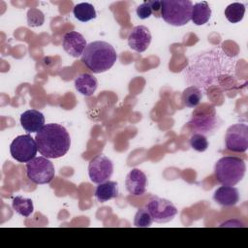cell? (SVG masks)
Returning <instances> with one entry per match:
<instances>
[{"mask_svg": "<svg viewBox=\"0 0 248 248\" xmlns=\"http://www.w3.org/2000/svg\"><path fill=\"white\" fill-rule=\"evenodd\" d=\"M73 14L75 17L81 22H86L96 17V11L94 6L86 2L77 4L73 9Z\"/></svg>", "mask_w": 248, "mask_h": 248, "instance_id": "20", "label": "cell"}, {"mask_svg": "<svg viewBox=\"0 0 248 248\" xmlns=\"http://www.w3.org/2000/svg\"><path fill=\"white\" fill-rule=\"evenodd\" d=\"M86 46V40L77 31L67 32L63 37L62 46L64 50L73 57L81 56Z\"/></svg>", "mask_w": 248, "mask_h": 248, "instance_id": "12", "label": "cell"}, {"mask_svg": "<svg viewBox=\"0 0 248 248\" xmlns=\"http://www.w3.org/2000/svg\"><path fill=\"white\" fill-rule=\"evenodd\" d=\"M213 200L222 206H232L239 202V193L233 186L222 185L214 192Z\"/></svg>", "mask_w": 248, "mask_h": 248, "instance_id": "15", "label": "cell"}, {"mask_svg": "<svg viewBox=\"0 0 248 248\" xmlns=\"http://www.w3.org/2000/svg\"><path fill=\"white\" fill-rule=\"evenodd\" d=\"M45 16L43 12L37 8H31L27 12V23L30 27H38L43 25Z\"/></svg>", "mask_w": 248, "mask_h": 248, "instance_id": "24", "label": "cell"}, {"mask_svg": "<svg viewBox=\"0 0 248 248\" xmlns=\"http://www.w3.org/2000/svg\"><path fill=\"white\" fill-rule=\"evenodd\" d=\"M211 16V9L206 1L198 2L193 5L191 13V20L196 25L205 24Z\"/></svg>", "mask_w": 248, "mask_h": 248, "instance_id": "18", "label": "cell"}, {"mask_svg": "<svg viewBox=\"0 0 248 248\" xmlns=\"http://www.w3.org/2000/svg\"><path fill=\"white\" fill-rule=\"evenodd\" d=\"M156 223H167L177 214L174 204L166 199L153 197L145 206Z\"/></svg>", "mask_w": 248, "mask_h": 248, "instance_id": "9", "label": "cell"}, {"mask_svg": "<svg viewBox=\"0 0 248 248\" xmlns=\"http://www.w3.org/2000/svg\"><path fill=\"white\" fill-rule=\"evenodd\" d=\"M151 43V33L144 25H138L132 28L128 36L129 46L137 52L145 51Z\"/></svg>", "mask_w": 248, "mask_h": 248, "instance_id": "11", "label": "cell"}, {"mask_svg": "<svg viewBox=\"0 0 248 248\" xmlns=\"http://www.w3.org/2000/svg\"><path fill=\"white\" fill-rule=\"evenodd\" d=\"M35 140L41 155L48 159L64 156L71 146L69 133L65 127L57 123L46 124L36 134Z\"/></svg>", "mask_w": 248, "mask_h": 248, "instance_id": "1", "label": "cell"}, {"mask_svg": "<svg viewBox=\"0 0 248 248\" xmlns=\"http://www.w3.org/2000/svg\"><path fill=\"white\" fill-rule=\"evenodd\" d=\"M136 12H137L138 16H139L140 19H146V18H148L149 16H151L153 15L152 8H151V6H150L149 1L143 2L142 4H140V6H138Z\"/></svg>", "mask_w": 248, "mask_h": 248, "instance_id": "26", "label": "cell"}, {"mask_svg": "<svg viewBox=\"0 0 248 248\" xmlns=\"http://www.w3.org/2000/svg\"><path fill=\"white\" fill-rule=\"evenodd\" d=\"M125 186L127 191L133 196H141L145 193L147 186V177L143 171L139 169H133L126 176Z\"/></svg>", "mask_w": 248, "mask_h": 248, "instance_id": "13", "label": "cell"}, {"mask_svg": "<svg viewBox=\"0 0 248 248\" xmlns=\"http://www.w3.org/2000/svg\"><path fill=\"white\" fill-rule=\"evenodd\" d=\"M119 194L118 184L115 181H106L98 184L95 190V197L100 202H106L111 199L117 198Z\"/></svg>", "mask_w": 248, "mask_h": 248, "instance_id": "17", "label": "cell"}, {"mask_svg": "<svg viewBox=\"0 0 248 248\" xmlns=\"http://www.w3.org/2000/svg\"><path fill=\"white\" fill-rule=\"evenodd\" d=\"M38 151L36 140L30 135L16 137L10 145L12 157L19 163H27L35 158Z\"/></svg>", "mask_w": 248, "mask_h": 248, "instance_id": "7", "label": "cell"}, {"mask_svg": "<svg viewBox=\"0 0 248 248\" xmlns=\"http://www.w3.org/2000/svg\"><path fill=\"white\" fill-rule=\"evenodd\" d=\"M20 124L27 133H38L45 126V116L37 109H28L20 115Z\"/></svg>", "mask_w": 248, "mask_h": 248, "instance_id": "14", "label": "cell"}, {"mask_svg": "<svg viewBox=\"0 0 248 248\" xmlns=\"http://www.w3.org/2000/svg\"><path fill=\"white\" fill-rule=\"evenodd\" d=\"M246 164L234 156H225L217 161L214 167L216 180L225 186H234L244 177Z\"/></svg>", "mask_w": 248, "mask_h": 248, "instance_id": "3", "label": "cell"}, {"mask_svg": "<svg viewBox=\"0 0 248 248\" xmlns=\"http://www.w3.org/2000/svg\"><path fill=\"white\" fill-rule=\"evenodd\" d=\"M181 99L184 106L188 108H196L197 106H199L202 99V92L199 87L191 85L184 89Z\"/></svg>", "mask_w": 248, "mask_h": 248, "instance_id": "19", "label": "cell"}, {"mask_svg": "<svg viewBox=\"0 0 248 248\" xmlns=\"http://www.w3.org/2000/svg\"><path fill=\"white\" fill-rule=\"evenodd\" d=\"M98 86L97 78L87 73L78 75L75 79L76 89L84 96H92Z\"/></svg>", "mask_w": 248, "mask_h": 248, "instance_id": "16", "label": "cell"}, {"mask_svg": "<svg viewBox=\"0 0 248 248\" xmlns=\"http://www.w3.org/2000/svg\"><path fill=\"white\" fill-rule=\"evenodd\" d=\"M114 47L104 41L88 44L81 55V62L93 73L100 74L109 70L116 62Z\"/></svg>", "mask_w": 248, "mask_h": 248, "instance_id": "2", "label": "cell"}, {"mask_svg": "<svg viewBox=\"0 0 248 248\" xmlns=\"http://www.w3.org/2000/svg\"><path fill=\"white\" fill-rule=\"evenodd\" d=\"M113 172V164L104 154L94 157L88 165V175L93 183L100 184L108 181Z\"/></svg>", "mask_w": 248, "mask_h": 248, "instance_id": "10", "label": "cell"}, {"mask_svg": "<svg viewBox=\"0 0 248 248\" xmlns=\"http://www.w3.org/2000/svg\"><path fill=\"white\" fill-rule=\"evenodd\" d=\"M152 223H153L152 216L150 215V213L146 207L140 208L137 211V213L135 215V219H134V225L136 227L147 228V227H150Z\"/></svg>", "mask_w": 248, "mask_h": 248, "instance_id": "23", "label": "cell"}, {"mask_svg": "<svg viewBox=\"0 0 248 248\" xmlns=\"http://www.w3.org/2000/svg\"><path fill=\"white\" fill-rule=\"evenodd\" d=\"M225 143L228 150L232 152H245L248 148V126L236 123L230 126L226 132Z\"/></svg>", "mask_w": 248, "mask_h": 248, "instance_id": "8", "label": "cell"}, {"mask_svg": "<svg viewBox=\"0 0 248 248\" xmlns=\"http://www.w3.org/2000/svg\"><path fill=\"white\" fill-rule=\"evenodd\" d=\"M190 145L194 150L198 152H203L208 147V141L205 136L195 133L190 138Z\"/></svg>", "mask_w": 248, "mask_h": 248, "instance_id": "25", "label": "cell"}, {"mask_svg": "<svg viewBox=\"0 0 248 248\" xmlns=\"http://www.w3.org/2000/svg\"><path fill=\"white\" fill-rule=\"evenodd\" d=\"M221 120L219 119L214 107L203 106L202 108H199L193 112L192 119L188 123L189 127L198 132V134H202L203 136L211 134L220 126Z\"/></svg>", "mask_w": 248, "mask_h": 248, "instance_id": "5", "label": "cell"}, {"mask_svg": "<svg viewBox=\"0 0 248 248\" xmlns=\"http://www.w3.org/2000/svg\"><path fill=\"white\" fill-rule=\"evenodd\" d=\"M193 3L190 0H162L161 17L173 26H182L191 20Z\"/></svg>", "mask_w": 248, "mask_h": 248, "instance_id": "4", "label": "cell"}, {"mask_svg": "<svg viewBox=\"0 0 248 248\" xmlns=\"http://www.w3.org/2000/svg\"><path fill=\"white\" fill-rule=\"evenodd\" d=\"M245 14V6L242 3L234 2L227 6L225 9V16L226 18L232 22L236 23L242 20Z\"/></svg>", "mask_w": 248, "mask_h": 248, "instance_id": "22", "label": "cell"}, {"mask_svg": "<svg viewBox=\"0 0 248 248\" xmlns=\"http://www.w3.org/2000/svg\"><path fill=\"white\" fill-rule=\"evenodd\" d=\"M150 6L152 8V12L154 16L156 17H160L161 16V1L159 0H153V1H149Z\"/></svg>", "mask_w": 248, "mask_h": 248, "instance_id": "27", "label": "cell"}, {"mask_svg": "<svg viewBox=\"0 0 248 248\" xmlns=\"http://www.w3.org/2000/svg\"><path fill=\"white\" fill-rule=\"evenodd\" d=\"M53 164L44 156L35 157L26 163V175L28 179L37 185L47 184L54 178Z\"/></svg>", "mask_w": 248, "mask_h": 248, "instance_id": "6", "label": "cell"}, {"mask_svg": "<svg viewBox=\"0 0 248 248\" xmlns=\"http://www.w3.org/2000/svg\"><path fill=\"white\" fill-rule=\"evenodd\" d=\"M13 209L19 215L23 217H29L33 211H34V206H33V202L31 199L23 198L22 196H16L13 200L12 203Z\"/></svg>", "mask_w": 248, "mask_h": 248, "instance_id": "21", "label": "cell"}]
</instances>
